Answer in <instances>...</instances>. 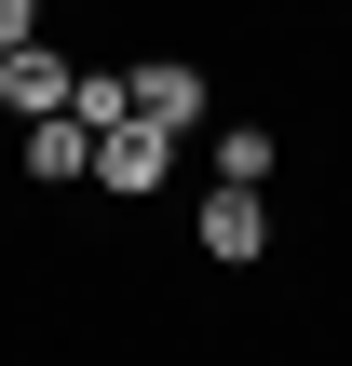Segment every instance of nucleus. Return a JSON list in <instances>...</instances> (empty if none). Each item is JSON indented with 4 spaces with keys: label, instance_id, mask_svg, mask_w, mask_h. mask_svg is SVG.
Returning a JSON list of instances; mask_svg holds the SVG:
<instances>
[{
    "label": "nucleus",
    "instance_id": "1",
    "mask_svg": "<svg viewBox=\"0 0 352 366\" xmlns=\"http://www.w3.org/2000/svg\"><path fill=\"white\" fill-rule=\"evenodd\" d=\"M163 177H176V136H163V122H109V136H95V190H122V204H149Z\"/></svg>",
    "mask_w": 352,
    "mask_h": 366
},
{
    "label": "nucleus",
    "instance_id": "2",
    "mask_svg": "<svg viewBox=\"0 0 352 366\" xmlns=\"http://www.w3.org/2000/svg\"><path fill=\"white\" fill-rule=\"evenodd\" d=\"M190 258H217V272H244V258H271V204L258 190H203V231H190Z\"/></svg>",
    "mask_w": 352,
    "mask_h": 366
},
{
    "label": "nucleus",
    "instance_id": "3",
    "mask_svg": "<svg viewBox=\"0 0 352 366\" xmlns=\"http://www.w3.org/2000/svg\"><path fill=\"white\" fill-rule=\"evenodd\" d=\"M68 95H81V54H54V41H14V54H0V109H14V122H41V109H68Z\"/></svg>",
    "mask_w": 352,
    "mask_h": 366
},
{
    "label": "nucleus",
    "instance_id": "4",
    "mask_svg": "<svg viewBox=\"0 0 352 366\" xmlns=\"http://www.w3.org/2000/svg\"><path fill=\"white\" fill-rule=\"evenodd\" d=\"M14 163H27L41 190H68V177H95V122H81V109H41V122L14 136Z\"/></svg>",
    "mask_w": 352,
    "mask_h": 366
},
{
    "label": "nucleus",
    "instance_id": "5",
    "mask_svg": "<svg viewBox=\"0 0 352 366\" xmlns=\"http://www.w3.org/2000/svg\"><path fill=\"white\" fill-rule=\"evenodd\" d=\"M136 122L190 136V122H203V68H190V54H149V68H136Z\"/></svg>",
    "mask_w": 352,
    "mask_h": 366
},
{
    "label": "nucleus",
    "instance_id": "6",
    "mask_svg": "<svg viewBox=\"0 0 352 366\" xmlns=\"http://www.w3.org/2000/svg\"><path fill=\"white\" fill-rule=\"evenodd\" d=\"M217 177H231V190H271V177H285V136H271V122H231V136H217Z\"/></svg>",
    "mask_w": 352,
    "mask_h": 366
},
{
    "label": "nucleus",
    "instance_id": "7",
    "mask_svg": "<svg viewBox=\"0 0 352 366\" xmlns=\"http://www.w3.org/2000/svg\"><path fill=\"white\" fill-rule=\"evenodd\" d=\"M68 109H81L95 136H109V122H136V68H81V95H68Z\"/></svg>",
    "mask_w": 352,
    "mask_h": 366
},
{
    "label": "nucleus",
    "instance_id": "8",
    "mask_svg": "<svg viewBox=\"0 0 352 366\" xmlns=\"http://www.w3.org/2000/svg\"><path fill=\"white\" fill-rule=\"evenodd\" d=\"M14 41H41V0H0V54H14Z\"/></svg>",
    "mask_w": 352,
    "mask_h": 366
}]
</instances>
